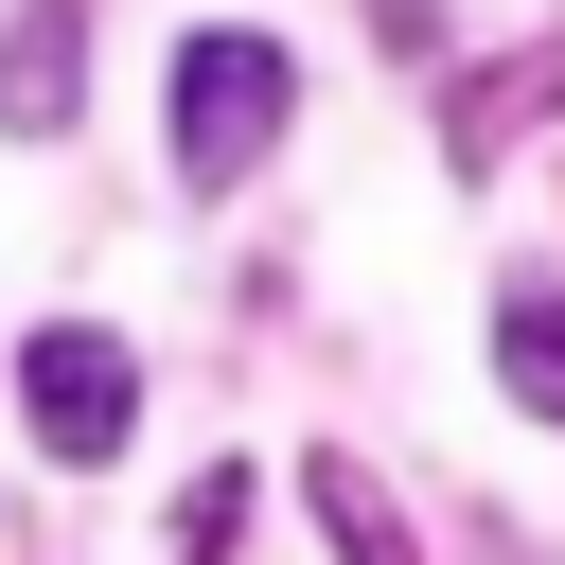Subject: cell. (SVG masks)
Returning a JSON list of instances; mask_svg holds the SVG:
<instances>
[{"label": "cell", "mask_w": 565, "mask_h": 565, "mask_svg": "<svg viewBox=\"0 0 565 565\" xmlns=\"http://www.w3.org/2000/svg\"><path fill=\"white\" fill-rule=\"evenodd\" d=\"M282 124H300L282 35H194V53H177V177H194V194L265 177V159H282Z\"/></svg>", "instance_id": "6da1fadb"}, {"label": "cell", "mask_w": 565, "mask_h": 565, "mask_svg": "<svg viewBox=\"0 0 565 565\" xmlns=\"http://www.w3.org/2000/svg\"><path fill=\"white\" fill-rule=\"evenodd\" d=\"M18 406H35L53 459H124V424H141V353H124L106 318H35V335H18Z\"/></svg>", "instance_id": "7a4b0ae2"}, {"label": "cell", "mask_w": 565, "mask_h": 565, "mask_svg": "<svg viewBox=\"0 0 565 565\" xmlns=\"http://www.w3.org/2000/svg\"><path fill=\"white\" fill-rule=\"evenodd\" d=\"M71 106H88V18H71V0L0 18V124H18V141H53Z\"/></svg>", "instance_id": "3957f363"}, {"label": "cell", "mask_w": 565, "mask_h": 565, "mask_svg": "<svg viewBox=\"0 0 565 565\" xmlns=\"http://www.w3.org/2000/svg\"><path fill=\"white\" fill-rule=\"evenodd\" d=\"M547 106H565V35H530L512 71H477V88L441 106V141H459V177H494V159H512V124H547Z\"/></svg>", "instance_id": "277c9868"}, {"label": "cell", "mask_w": 565, "mask_h": 565, "mask_svg": "<svg viewBox=\"0 0 565 565\" xmlns=\"http://www.w3.org/2000/svg\"><path fill=\"white\" fill-rule=\"evenodd\" d=\"M494 388L530 424H565V282H494Z\"/></svg>", "instance_id": "5b68a950"}, {"label": "cell", "mask_w": 565, "mask_h": 565, "mask_svg": "<svg viewBox=\"0 0 565 565\" xmlns=\"http://www.w3.org/2000/svg\"><path fill=\"white\" fill-rule=\"evenodd\" d=\"M300 494H318V530H335V565H424V547H406V512L371 494V459H335V441H318V459H300Z\"/></svg>", "instance_id": "8992f818"}, {"label": "cell", "mask_w": 565, "mask_h": 565, "mask_svg": "<svg viewBox=\"0 0 565 565\" xmlns=\"http://www.w3.org/2000/svg\"><path fill=\"white\" fill-rule=\"evenodd\" d=\"M230 530H247V477H194V512H177V565H230Z\"/></svg>", "instance_id": "52a82bcc"}]
</instances>
